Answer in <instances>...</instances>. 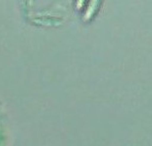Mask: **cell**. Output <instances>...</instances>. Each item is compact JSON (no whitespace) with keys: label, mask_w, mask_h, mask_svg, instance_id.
Instances as JSON below:
<instances>
[{"label":"cell","mask_w":152,"mask_h":146,"mask_svg":"<svg viewBox=\"0 0 152 146\" xmlns=\"http://www.w3.org/2000/svg\"><path fill=\"white\" fill-rule=\"evenodd\" d=\"M100 4H101V2H100V1H91V2H89L87 10L85 11V15H84V16H83V20L85 21V22L91 21L95 15H96L98 9H99V7H100Z\"/></svg>","instance_id":"1"}]
</instances>
